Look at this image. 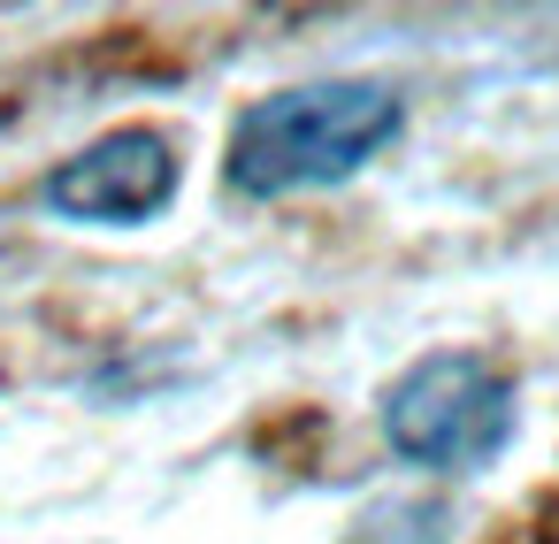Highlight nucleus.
<instances>
[{"mask_svg":"<svg viewBox=\"0 0 559 544\" xmlns=\"http://www.w3.org/2000/svg\"><path fill=\"white\" fill-rule=\"evenodd\" d=\"M513 376L490 360V353H421L406 360L391 383H383V406H376V429L383 445L406 460V468H429V475H475L490 468L506 445H513Z\"/></svg>","mask_w":559,"mask_h":544,"instance_id":"2","label":"nucleus"},{"mask_svg":"<svg viewBox=\"0 0 559 544\" xmlns=\"http://www.w3.org/2000/svg\"><path fill=\"white\" fill-rule=\"evenodd\" d=\"M177 192H185L177 139L154 123H123V131L78 146L70 162H55L39 185V208L62 223H85V230H139V223L169 215Z\"/></svg>","mask_w":559,"mask_h":544,"instance_id":"3","label":"nucleus"},{"mask_svg":"<svg viewBox=\"0 0 559 544\" xmlns=\"http://www.w3.org/2000/svg\"><path fill=\"white\" fill-rule=\"evenodd\" d=\"M406 131V100L383 78H314L253 100L230 123V185L246 200L330 192L360 177Z\"/></svg>","mask_w":559,"mask_h":544,"instance_id":"1","label":"nucleus"},{"mask_svg":"<svg viewBox=\"0 0 559 544\" xmlns=\"http://www.w3.org/2000/svg\"><path fill=\"white\" fill-rule=\"evenodd\" d=\"M0 246H9V215H0Z\"/></svg>","mask_w":559,"mask_h":544,"instance_id":"4","label":"nucleus"}]
</instances>
